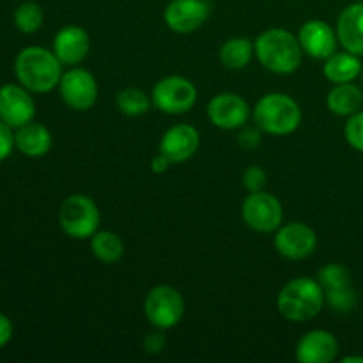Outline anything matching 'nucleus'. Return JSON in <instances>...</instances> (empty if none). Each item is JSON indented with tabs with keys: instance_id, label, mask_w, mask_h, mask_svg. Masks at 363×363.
Masks as SVG:
<instances>
[{
	"instance_id": "nucleus-31",
	"label": "nucleus",
	"mask_w": 363,
	"mask_h": 363,
	"mask_svg": "<svg viewBox=\"0 0 363 363\" xmlns=\"http://www.w3.org/2000/svg\"><path fill=\"white\" fill-rule=\"evenodd\" d=\"M165 342H167V339H165V335H163V333H160V332L147 333V337L144 339L145 353H149V354L162 353L163 347H165Z\"/></svg>"
},
{
	"instance_id": "nucleus-18",
	"label": "nucleus",
	"mask_w": 363,
	"mask_h": 363,
	"mask_svg": "<svg viewBox=\"0 0 363 363\" xmlns=\"http://www.w3.org/2000/svg\"><path fill=\"white\" fill-rule=\"evenodd\" d=\"M337 38L346 52L363 55V2L351 4L339 14Z\"/></svg>"
},
{
	"instance_id": "nucleus-36",
	"label": "nucleus",
	"mask_w": 363,
	"mask_h": 363,
	"mask_svg": "<svg viewBox=\"0 0 363 363\" xmlns=\"http://www.w3.org/2000/svg\"><path fill=\"white\" fill-rule=\"evenodd\" d=\"M362 84H363V69H362Z\"/></svg>"
},
{
	"instance_id": "nucleus-2",
	"label": "nucleus",
	"mask_w": 363,
	"mask_h": 363,
	"mask_svg": "<svg viewBox=\"0 0 363 363\" xmlns=\"http://www.w3.org/2000/svg\"><path fill=\"white\" fill-rule=\"evenodd\" d=\"M325 300V291L318 280L300 277L282 287L277 298V307L287 321L305 323L323 311Z\"/></svg>"
},
{
	"instance_id": "nucleus-28",
	"label": "nucleus",
	"mask_w": 363,
	"mask_h": 363,
	"mask_svg": "<svg viewBox=\"0 0 363 363\" xmlns=\"http://www.w3.org/2000/svg\"><path fill=\"white\" fill-rule=\"evenodd\" d=\"M346 140L357 151L363 152V112H357L350 116V121L346 123Z\"/></svg>"
},
{
	"instance_id": "nucleus-11",
	"label": "nucleus",
	"mask_w": 363,
	"mask_h": 363,
	"mask_svg": "<svg viewBox=\"0 0 363 363\" xmlns=\"http://www.w3.org/2000/svg\"><path fill=\"white\" fill-rule=\"evenodd\" d=\"M23 85L6 84L0 87V121L11 128H21L35 116V103Z\"/></svg>"
},
{
	"instance_id": "nucleus-21",
	"label": "nucleus",
	"mask_w": 363,
	"mask_h": 363,
	"mask_svg": "<svg viewBox=\"0 0 363 363\" xmlns=\"http://www.w3.org/2000/svg\"><path fill=\"white\" fill-rule=\"evenodd\" d=\"M326 103H328V108L332 110L335 116L350 117L353 116V113L360 112L363 94L360 89L354 84H351V82H346V84H335V87L330 91L328 98H326Z\"/></svg>"
},
{
	"instance_id": "nucleus-20",
	"label": "nucleus",
	"mask_w": 363,
	"mask_h": 363,
	"mask_svg": "<svg viewBox=\"0 0 363 363\" xmlns=\"http://www.w3.org/2000/svg\"><path fill=\"white\" fill-rule=\"evenodd\" d=\"M362 69L358 55L351 52H335L326 59L323 73L333 84H346V82H353L362 73Z\"/></svg>"
},
{
	"instance_id": "nucleus-15",
	"label": "nucleus",
	"mask_w": 363,
	"mask_h": 363,
	"mask_svg": "<svg viewBox=\"0 0 363 363\" xmlns=\"http://www.w3.org/2000/svg\"><path fill=\"white\" fill-rule=\"evenodd\" d=\"M201 137L199 131L190 124H176L165 131L160 142V152L165 155L172 163L190 160L197 152Z\"/></svg>"
},
{
	"instance_id": "nucleus-29",
	"label": "nucleus",
	"mask_w": 363,
	"mask_h": 363,
	"mask_svg": "<svg viewBox=\"0 0 363 363\" xmlns=\"http://www.w3.org/2000/svg\"><path fill=\"white\" fill-rule=\"evenodd\" d=\"M266 179H268V176H266L264 169L257 165L248 167L243 174V184L250 194L252 191H261L266 186Z\"/></svg>"
},
{
	"instance_id": "nucleus-8",
	"label": "nucleus",
	"mask_w": 363,
	"mask_h": 363,
	"mask_svg": "<svg viewBox=\"0 0 363 363\" xmlns=\"http://www.w3.org/2000/svg\"><path fill=\"white\" fill-rule=\"evenodd\" d=\"M243 220L255 233H272L282 225L284 209L279 199L268 191H252L243 202Z\"/></svg>"
},
{
	"instance_id": "nucleus-23",
	"label": "nucleus",
	"mask_w": 363,
	"mask_h": 363,
	"mask_svg": "<svg viewBox=\"0 0 363 363\" xmlns=\"http://www.w3.org/2000/svg\"><path fill=\"white\" fill-rule=\"evenodd\" d=\"M91 250L98 261L105 264L119 262L124 255V243L116 233L110 230H98L91 238Z\"/></svg>"
},
{
	"instance_id": "nucleus-10",
	"label": "nucleus",
	"mask_w": 363,
	"mask_h": 363,
	"mask_svg": "<svg viewBox=\"0 0 363 363\" xmlns=\"http://www.w3.org/2000/svg\"><path fill=\"white\" fill-rule=\"evenodd\" d=\"M318 247V236L307 223L293 222L279 227L275 236V248L280 255L291 261H301L314 254Z\"/></svg>"
},
{
	"instance_id": "nucleus-12",
	"label": "nucleus",
	"mask_w": 363,
	"mask_h": 363,
	"mask_svg": "<svg viewBox=\"0 0 363 363\" xmlns=\"http://www.w3.org/2000/svg\"><path fill=\"white\" fill-rule=\"evenodd\" d=\"M209 14H211V6L208 0H172L165 7L163 20L174 32L188 34L201 28Z\"/></svg>"
},
{
	"instance_id": "nucleus-14",
	"label": "nucleus",
	"mask_w": 363,
	"mask_h": 363,
	"mask_svg": "<svg viewBox=\"0 0 363 363\" xmlns=\"http://www.w3.org/2000/svg\"><path fill=\"white\" fill-rule=\"evenodd\" d=\"M298 41L301 50L314 59H328L337 50V30H333L326 21L308 20L301 25L298 32Z\"/></svg>"
},
{
	"instance_id": "nucleus-6",
	"label": "nucleus",
	"mask_w": 363,
	"mask_h": 363,
	"mask_svg": "<svg viewBox=\"0 0 363 363\" xmlns=\"http://www.w3.org/2000/svg\"><path fill=\"white\" fill-rule=\"evenodd\" d=\"M197 101V87L188 78L165 77L152 87V103L163 113H184Z\"/></svg>"
},
{
	"instance_id": "nucleus-22",
	"label": "nucleus",
	"mask_w": 363,
	"mask_h": 363,
	"mask_svg": "<svg viewBox=\"0 0 363 363\" xmlns=\"http://www.w3.org/2000/svg\"><path fill=\"white\" fill-rule=\"evenodd\" d=\"M255 53V45L247 38H233L220 48V62L227 69H243Z\"/></svg>"
},
{
	"instance_id": "nucleus-26",
	"label": "nucleus",
	"mask_w": 363,
	"mask_h": 363,
	"mask_svg": "<svg viewBox=\"0 0 363 363\" xmlns=\"http://www.w3.org/2000/svg\"><path fill=\"white\" fill-rule=\"evenodd\" d=\"M318 282L321 284L325 294L332 293L351 286V273L342 264H328L319 269Z\"/></svg>"
},
{
	"instance_id": "nucleus-32",
	"label": "nucleus",
	"mask_w": 363,
	"mask_h": 363,
	"mask_svg": "<svg viewBox=\"0 0 363 363\" xmlns=\"http://www.w3.org/2000/svg\"><path fill=\"white\" fill-rule=\"evenodd\" d=\"M13 332L14 330L11 319L7 318V315L0 314V350L9 344V340L13 339Z\"/></svg>"
},
{
	"instance_id": "nucleus-4",
	"label": "nucleus",
	"mask_w": 363,
	"mask_h": 363,
	"mask_svg": "<svg viewBox=\"0 0 363 363\" xmlns=\"http://www.w3.org/2000/svg\"><path fill=\"white\" fill-rule=\"evenodd\" d=\"M254 119L262 131L269 135H289L301 123V108L291 96L272 92L257 101Z\"/></svg>"
},
{
	"instance_id": "nucleus-13",
	"label": "nucleus",
	"mask_w": 363,
	"mask_h": 363,
	"mask_svg": "<svg viewBox=\"0 0 363 363\" xmlns=\"http://www.w3.org/2000/svg\"><path fill=\"white\" fill-rule=\"evenodd\" d=\"M208 117L216 128L236 130L248 121L250 106L241 96L233 94V92H222L209 101Z\"/></svg>"
},
{
	"instance_id": "nucleus-24",
	"label": "nucleus",
	"mask_w": 363,
	"mask_h": 363,
	"mask_svg": "<svg viewBox=\"0 0 363 363\" xmlns=\"http://www.w3.org/2000/svg\"><path fill=\"white\" fill-rule=\"evenodd\" d=\"M151 101L152 99H149L144 91L135 87L123 89V91L117 94V108L121 110V113L130 117L144 116V113L151 108Z\"/></svg>"
},
{
	"instance_id": "nucleus-16",
	"label": "nucleus",
	"mask_w": 363,
	"mask_h": 363,
	"mask_svg": "<svg viewBox=\"0 0 363 363\" xmlns=\"http://www.w3.org/2000/svg\"><path fill=\"white\" fill-rule=\"evenodd\" d=\"M339 354V342L326 330L305 333L296 346V360L301 363H330Z\"/></svg>"
},
{
	"instance_id": "nucleus-5",
	"label": "nucleus",
	"mask_w": 363,
	"mask_h": 363,
	"mask_svg": "<svg viewBox=\"0 0 363 363\" xmlns=\"http://www.w3.org/2000/svg\"><path fill=\"white\" fill-rule=\"evenodd\" d=\"M101 215L91 197L82 194L69 195L59 211V223L64 233L73 240H87L98 233Z\"/></svg>"
},
{
	"instance_id": "nucleus-25",
	"label": "nucleus",
	"mask_w": 363,
	"mask_h": 363,
	"mask_svg": "<svg viewBox=\"0 0 363 363\" xmlns=\"http://www.w3.org/2000/svg\"><path fill=\"white\" fill-rule=\"evenodd\" d=\"M45 14H43L41 6L35 2H23L16 11H14V25L23 34H34L41 28Z\"/></svg>"
},
{
	"instance_id": "nucleus-1",
	"label": "nucleus",
	"mask_w": 363,
	"mask_h": 363,
	"mask_svg": "<svg viewBox=\"0 0 363 363\" xmlns=\"http://www.w3.org/2000/svg\"><path fill=\"white\" fill-rule=\"evenodd\" d=\"M14 74L27 91L45 94L59 85L62 78V62L50 50L27 46L16 55Z\"/></svg>"
},
{
	"instance_id": "nucleus-34",
	"label": "nucleus",
	"mask_w": 363,
	"mask_h": 363,
	"mask_svg": "<svg viewBox=\"0 0 363 363\" xmlns=\"http://www.w3.org/2000/svg\"><path fill=\"white\" fill-rule=\"evenodd\" d=\"M170 160L167 158L165 155H162V152H160L158 156H155V158H152V162H151V170L155 174H163V172H167V170H169V167H170Z\"/></svg>"
},
{
	"instance_id": "nucleus-27",
	"label": "nucleus",
	"mask_w": 363,
	"mask_h": 363,
	"mask_svg": "<svg viewBox=\"0 0 363 363\" xmlns=\"http://www.w3.org/2000/svg\"><path fill=\"white\" fill-rule=\"evenodd\" d=\"M326 301H328L330 307L335 312H351L357 307V291L353 289V286L344 287V289L332 291V293L325 294Z\"/></svg>"
},
{
	"instance_id": "nucleus-17",
	"label": "nucleus",
	"mask_w": 363,
	"mask_h": 363,
	"mask_svg": "<svg viewBox=\"0 0 363 363\" xmlns=\"http://www.w3.org/2000/svg\"><path fill=\"white\" fill-rule=\"evenodd\" d=\"M89 48H91L89 34L77 25H67L60 28L53 39V53L60 62L67 66L82 62L87 57Z\"/></svg>"
},
{
	"instance_id": "nucleus-35",
	"label": "nucleus",
	"mask_w": 363,
	"mask_h": 363,
	"mask_svg": "<svg viewBox=\"0 0 363 363\" xmlns=\"http://www.w3.org/2000/svg\"><path fill=\"white\" fill-rule=\"evenodd\" d=\"M342 363H363V357H346L342 358Z\"/></svg>"
},
{
	"instance_id": "nucleus-9",
	"label": "nucleus",
	"mask_w": 363,
	"mask_h": 363,
	"mask_svg": "<svg viewBox=\"0 0 363 363\" xmlns=\"http://www.w3.org/2000/svg\"><path fill=\"white\" fill-rule=\"evenodd\" d=\"M64 103L73 110H89L98 101V84L91 71L73 67L66 71L59 82Z\"/></svg>"
},
{
	"instance_id": "nucleus-19",
	"label": "nucleus",
	"mask_w": 363,
	"mask_h": 363,
	"mask_svg": "<svg viewBox=\"0 0 363 363\" xmlns=\"http://www.w3.org/2000/svg\"><path fill=\"white\" fill-rule=\"evenodd\" d=\"M14 144L21 155L28 158H41L52 147V135L43 124L28 123L18 128L14 133Z\"/></svg>"
},
{
	"instance_id": "nucleus-30",
	"label": "nucleus",
	"mask_w": 363,
	"mask_h": 363,
	"mask_svg": "<svg viewBox=\"0 0 363 363\" xmlns=\"http://www.w3.org/2000/svg\"><path fill=\"white\" fill-rule=\"evenodd\" d=\"M14 147H16V144H14L13 128L7 126L4 121H0V162L9 158Z\"/></svg>"
},
{
	"instance_id": "nucleus-7",
	"label": "nucleus",
	"mask_w": 363,
	"mask_h": 363,
	"mask_svg": "<svg viewBox=\"0 0 363 363\" xmlns=\"http://www.w3.org/2000/svg\"><path fill=\"white\" fill-rule=\"evenodd\" d=\"M145 315L156 328H174L184 315V300L177 289L170 286H156L145 298Z\"/></svg>"
},
{
	"instance_id": "nucleus-33",
	"label": "nucleus",
	"mask_w": 363,
	"mask_h": 363,
	"mask_svg": "<svg viewBox=\"0 0 363 363\" xmlns=\"http://www.w3.org/2000/svg\"><path fill=\"white\" fill-rule=\"evenodd\" d=\"M238 142H240L243 147L252 149V147H255L259 142H261V133L255 130H245L243 133L240 135V138H238Z\"/></svg>"
},
{
	"instance_id": "nucleus-3",
	"label": "nucleus",
	"mask_w": 363,
	"mask_h": 363,
	"mask_svg": "<svg viewBox=\"0 0 363 363\" xmlns=\"http://www.w3.org/2000/svg\"><path fill=\"white\" fill-rule=\"evenodd\" d=\"M300 41L289 30L269 28L255 41V55L266 69L277 74H291L301 64Z\"/></svg>"
}]
</instances>
